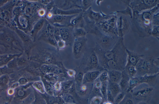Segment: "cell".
<instances>
[{
	"mask_svg": "<svg viewBox=\"0 0 159 104\" xmlns=\"http://www.w3.org/2000/svg\"><path fill=\"white\" fill-rule=\"evenodd\" d=\"M126 48L124 37H122L119 38L114 46L110 50H104L96 44L93 49L100 65L104 70L122 71L127 63Z\"/></svg>",
	"mask_w": 159,
	"mask_h": 104,
	"instance_id": "6da1fadb",
	"label": "cell"
},
{
	"mask_svg": "<svg viewBox=\"0 0 159 104\" xmlns=\"http://www.w3.org/2000/svg\"><path fill=\"white\" fill-rule=\"evenodd\" d=\"M159 9V4L152 8L141 13L133 12L131 29L142 38L151 36L152 17Z\"/></svg>",
	"mask_w": 159,
	"mask_h": 104,
	"instance_id": "7a4b0ae2",
	"label": "cell"
},
{
	"mask_svg": "<svg viewBox=\"0 0 159 104\" xmlns=\"http://www.w3.org/2000/svg\"><path fill=\"white\" fill-rule=\"evenodd\" d=\"M34 54L30 57V60L40 64H54L64 66L58 50L56 48L40 46L35 48Z\"/></svg>",
	"mask_w": 159,
	"mask_h": 104,
	"instance_id": "3957f363",
	"label": "cell"
},
{
	"mask_svg": "<svg viewBox=\"0 0 159 104\" xmlns=\"http://www.w3.org/2000/svg\"><path fill=\"white\" fill-rule=\"evenodd\" d=\"M136 76L152 75L159 73V58H155L150 55H144L135 66Z\"/></svg>",
	"mask_w": 159,
	"mask_h": 104,
	"instance_id": "277c9868",
	"label": "cell"
},
{
	"mask_svg": "<svg viewBox=\"0 0 159 104\" xmlns=\"http://www.w3.org/2000/svg\"><path fill=\"white\" fill-rule=\"evenodd\" d=\"M99 5L100 4H98L100 10L99 12L94 11L91 7L83 12V17L85 22L84 29L87 33H89L94 29L98 23L110 18L115 14V12H111L108 14H104L101 11Z\"/></svg>",
	"mask_w": 159,
	"mask_h": 104,
	"instance_id": "5b68a950",
	"label": "cell"
},
{
	"mask_svg": "<svg viewBox=\"0 0 159 104\" xmlns=\"http://www.w3.org/2000/svg\"><path fill=\"white\" fill-rule=\"evenodd\" d=\"M81 59L80 65L78 67L84 73L94 70H105L100 65L93 48H88Z\"/></svg>",
	"mask_w": 159,
	"mask_h": 104,
	"instance_id": "8992f818",
	"label": "cell"
},
{
	"mask_svg": "<svg viewBox=\"0 0 159 104\" xmlns=\"http://www.w3.org/2000/svg\"><path fill=\"white\" fill-rule=\"evenodd\" d=\"M90 33L95 36V44L105 50L111 49L119 38L117 36H110L102 33L97 26Z\"/></svg>",
	"mask_w": 159,
	"mask_h": 104,
	"instance_id": "52a82bcc",
	"label": "cell"
},
{
	"mask_svg": "<svg viewBox=\"0 0 159 104\" xmlns=\"http://www.w3.org/2000/svg\"><path fill=\"white\" fill-rule=\"evenodd\" d=\"M154 91V87L145 83H141L130 92L134 101L148 102L152 96Z\"/></svg>",
	"mask_w": 159,
	"mask_h": 104,
	"instance_id": "ba28073f",
	"label": "cell"
},
{
	"mask_svg": "<svg viewBox=\"0 0 159 104\" xmlns=\"http://www.w3.org/2000/svg\"><path fill=\"white\" fill-rule=\"evenodd\" d=\"M33 82L26 85L19 86L14 88V92L12 96L11 104H20L34 92L32 87Z\"/></svg>",
	"mask_w": 159,
	"mask_h": 104,
	"instance_id": "9c48e42d",
	"label": "cell"
},
{
	"mask_svg": "<svg viewBox=\"0 0 159 104\" xmlns=\"http://www.w3.org/2000/svg\"><path fill=\"white\" fill-rule=\"evenodd\" d=\"M116 13L110 18L98 23L96 26L102 33L110 36H117Z\"/></svg>",
	"mask_w": 159,
	"mask_h": 104,
	"instance_id": "30bf717a",
	"label": "cell"
},
{
	"mask_svg": "<svg viewBox=\"0 0 159 104\" xmlns=\"http://www.w3.org/2000/svg\"><path fill=\"white\" fill-rule=\"evenodd\" d=\"M159 4V0H130L128 6L133 12L141 13L151 9Z\"/></svg>",
	"mask_w": 159,
	"mask_h": 104,
	"instance_id": "8fae6325",
	"label": "cell"
},
{
	"mask_svg": "<svg viewBox=\"0 0 159 104\" xmlns=\"http://www.w3.org/2000/svg\"><path fill=\"white\" fill-rule=\"evenodd\" d=\"M77 15L71 16L53 15L48 12L46 15L45 19L49 23L54 26H72L70 24L71 20Z\"/></svg>",
	"mask_w": 159,
	"mask_h": 104,
	"instance_id": "7c38bea8",
	"label": "cell"
},
{
	"mask_svg": "<svg viewBox=\"0 0 159 104\" xmlns=\"http://www.w3.org/2000/svg\"><path fill=\"white\" fill-rule=\"evenodd\" d=\"M116 28L117 36L124 37L131 29V19L129 17L120 13H116Z\"/></svg>",
	"mask_w": 159,
	"mask_h": 104,
	"instance_id": "4fadbf2b",
	"label": "cell"
},
{
	"mask_svg": "<svg viewBox=\"0 0 159 104\" xmlns=\"http://www.w3.org/2000/svg\"><path fill=\"white\" fill-rule=\"evenodd\" d=\"M87 39L86 37L75 38L72 44V53L74 58L79 59L88 48Z\"/></svg>",
	"mask_w": 159,
	"mask_h": 104,
	"instance_id": "5bb4252c",
	"label": "cell"
},
{
	"mask_svg": "<svg viewBox=\"0 0 159 104\" xmlns=\"http://www.w3.org/2000/svg\"><path fill=\"white\" fill-rule=\"evenodd\" d=\"M61 39L66 45L73 44L75 38L73 34V27L71 26L58 27Z\"/></svg>",
	"mask_w": 159,
	"mask_h": 104,
	"instance_id": "9a60e30c",
	"label": "cell"
},
{
	"mask_svg": "<svg viewBox=\"0 0 159 104\" xmlns=\"http://www.w3.org/2000/svg\"><path fill=\"white\" fill-rule=\"evenodd\" d=\"M48 12H51L53 15L71 16L78 14L83 12V11L81 8H74L68 10H63L58 8L54 5L52 9Z\"/></svg>",
	"mask_w": 159,
	"mask_h": 104,
	"instance_id": "2e32d148",
	"label": "cell"
},
{
	"mask_svg": "<svg viewBox=\"0 0 159 104\" xmlns=\"http://www.w3.org/2000/svg\"><path fill=\"white\" fill-rule=\"evenodd\" d=\"M126 51L127 54L126 66L132 65L135 66L140 59L144 55L143 54L130 50L127 48Z\"/></svg>",
	"mask_w": 159,
	"mask_h": 104,
	"instance_id": "e0dca14e",
	"label": "cell"
},
{
	"mask_svg": "<svg viewBox=\"0 0 159 104\" xmlns=\"http://www.w3.org/2000/svg\"><path fill=\"white\" fill-rule=\"evenodd\" d=\"M159 73L152 75L146 74L139 76L140 84L145 83L154 87L156 85L158 79Z\"/></svg>",
	"mask_w": 159,
	"mask_h": 104,
	"instance_id": "ac0fdd59",
	"label": "cell"
},
{
	"mask_svg": "<svg viewBox=\"0 0 159 104\" xmlns=\"http://www.w3.org/2000/svg\"><path fill=\"white\" fill-rule=\"evenodd\" d=\"M16 32L17 35L25 43L27 53H29L30 51L34 47L33 42L31 37L23 31L19 29H16Z\"/></svg>",
	"mask_w": 159,
	"mask_h": 104,
	"instance_id": "d6986e66",
	"label": "cell"
},
{
	"mask_svg": "<svg viewBox=\"0 0 159 104\" xmlns=\"http://www.w3.org/2000/svg\"><path fill=\"white\" fill-rule=\"evenodd\" d=\"M93 83L82 84L79 86H75V93L82 96H90L92 89Z\"/></svg>",
	"mask_w": 159,
	"mask_h": 104,
	"instance_id": "ffe728a7",
	"label": "cell"
},
{
	"mask_svg": "<svg viewBox=\"0 0 159 104\" xmlns=\"http://www.w3.org/2000/svg\"><path fill=\"white\" fill-rule=\"evenodd\" d=\"M102 71L100 70H94L84 73L83 77L82 84L93 83L98 78Z\"/></svg>",
	"mask_w": 159,
	"mask_h": 104,
	"instance_id": "44dd1931",
	"label": "cell"
},
{
	"mask_svg": "<svg viewBox=\"0 0 159 104\" xmlns=\"http://www.w3.org/2000/svg\"><path fill=\"white\" fill-rule=\"evenodd\" d=\"M15 39L13 35L7 32H3L0 33V41L4 44L5 47H11L12 41Z\"/></svg>",
	"mask_w": 159,
	"mask_h": 104,
	"instance_id": "7402d4cb",
	"label": "cell"
},
{
	"mask_svg": "<svg viewBox=\"0 0 159 104\" xmlns=\"http://www.w3.org/2000/svg\"><path fill=\"white\" fill-rule=\"evenodd\" d=\"M44 17L39 19L34 24L30 33L31 35L34 40H35L38 33L43 27L46 21Z\"/></svg>",
	"mask_w": 159,
	"mask_h": 104,
	"instance_id": "603a6c76",
	"label": "cell"
},
{
	"mask_svg": "<svg viewBox=\"0 0 159 104\" xmlns=\"http://www.w3.org/2000/svg\"><path fill=\"white\" fill-rule=\"evenodd\" d=\"M42 95L45 99L47 104H65L64 101L59 95H50L46 93Z\"/></svg>",
	"mask_w": 159,
	"mask_h": 104,
	"instance_id": "cb8c5ba5",
	"label": "cell"
},
{
	"mask_svg": "<svg viewBox=\"0 0 159 104\" xmlns=\"http://www.w3.org/2000/svg\"><path fill=\"white\" fill-rule=\"evenodd\" d=\"M70 24L74 28H84L85 22L83 17V12L78 14L71 20Z\"/></svg>",
	"mask_w": 159,
	"mask_h": 104,
	"instance_id": "d4e9b609",
	"label": "cell"
},
{
	"mask_svg": "<svg viewBox=\"0 0 159 104\" xmlns=\"http://www.w3.org/2000/svg\"><path fill=\"white\" fill-rule=\"evenodd\" d=\"M121 72V77L119 84L121 91L126 92L128 88L130 78L124 70Z\"/></svg>",
	"mask_w": 159,
	"mask_h": 104,
	"instance_id": "484cf974",
	"label": "cell"
},
{
	"mask_svg": "<svg viewBox=\"0 0 159 104\" xmlns=\"http://www.w3.org/2000/svg\"><path fill=\"white\" fill-rule=\"evenodd\" d=\"M107 71L108 74V80L112 82L119 84L121 77V71L115 70Z\"/></svg>",
	"mask_w": 159,
	"mask_h": 104,
	"instance_id": "4316f807",
	"label": "cell"
},
{
	"mask_svg": "<svg viewBox=\"0 0 159 104\" xmlns=\"http://www.w3.org/2000/svg\"><path fill=\"white\" fill-rule=\"evenodd\" d=\"M74 84V79H69L61 82V90L60 95L63 93H68Z\"/></svg>",
	"mask_w": 159,
	"mask_h": 104,
	"instance_id": "83f0119b",
	"label": "cell"
},
{
	"mask_svg": "<svg viewBox=\"0 0 159 104\" xmlns=\"http://www.w3.org/2000/svg\"><path fill=\"white\" fill-rule=\"evenodd\" d=\"M22 53L16 54H3L0 55V67L6 65L12 59L19 57Z\"/></svg>",
	"mask_w": 159,
	"mask_h": 104,
	"instance_id": "f1b7e54d",
	"label": "cell"
},
{
	"mask_svg": "<svg viewBox=\"0 0 159 104\" xmlns=\"http://www.w3.org/2000/svg\"><path fill=\"white\" fill-rule=\"evenodd\" d=\"M107 89L110 91L114 98L121 91L119 84L112 82L109 80Z\"/></svg>",
	"mask_w": 159,
	"mask_h": 104,
	"instance_id": "f546056e",
	"label": "cell"
},
{
	"mask_svg": "<svg viewBox=\"0 0 159 104\" xmlns=\"http://www.w3.org/2000/svg\"><path fill=\"white\" fill-rule=\"evenodd\" d=\"M10 82L9 75L6 74L0 76V87L3 91L6 90L9 88Z\"/></svg>",
	"mask_w": 159,
	"mask_h": 104,
	"instance_id": "4dcf8cb0",
	"label": "cell"
},
{
	"mask_svg": "<svg viewBox=\"0 0 159 104\" xmlns=\"http://www.w3.org/2000/svg\"><path fill=\"white\" fill-rule=\"evenodd\" d=\"M33 90L34 98L30 104H47L42 94L34 88Z\"/></svg>",
	"mask_w": 159,
	"mask_h": 104,
	"instance_id": "1f68e13d",
	"label": "cell"
},
{
	"mask_svg": "<svg viewBox=\"0 0 159 104\" xmlns=\"http://www.w3.org/2000/svg\"><path fill=\"white\" fill-rule=\"evenodd\" d=\"M140 84L139 79V76H136L130 78L129 82L128 88L126 92H131Z\"/></svg>",
	"mask_w": 159,
	"mask_h": 104,
	"instance_id": "d6a6232c",
	"label": "cell"
},
{
	"mask_svg": "<svg viewBox=\"0 0 159 104\" xmlns=\"http://www.w3.org/2000/svg\"><path fill=\"white\" fill-rule=\"evenodd\" d=\"M40 77L41 80L43 84L46 93L49 95H54L53 85L43 77Z\"/></svg>",
	"mask_w": 159,
	"mask_h": 104,
	"instance_id": "836d02e7",
	"label": "cell"
},
{
	"mask_svg": "<svg viewBox=\"0 0 159 104\" xmlns=\"http://www.w3.org/2000/svg\"><path fill=\"white\" fill-rule=\"evenodd\" d=\"M32 86L34 89L41 94L46 93L43 84L41 80L34 82Z\"/></svg>",
	"mask_w": 159,
	"mask_h": 104,
	"instance_id": "e575fe53",
	"label": "cell"
},
{
	"mask_svg": "<svg viewBox=\"0 0 159 104\" xmlns=\"http://www.w3.org/2000/svg\"><path fill=\"white\" fill-rule=\"evenodd\" d=\"M28 58L23 56L22 54L17 58V63L19 68L21 67L23 69L26 67L30 63Z\"/></svg>",
	"mask_w": 159,
	"mask_h": 104,
	"instance_id": "d590c367",
	"label": "cell"
},
{
	"mask_svg": "<svg viewBox=\"0 0 159 104\" xmlns=\"http://www.w3.org/2000/svg\"><path fill=\"white\" fill-rule=\"evenodd\" d=\"M87 33L83 28H73V34L75 38L86 37Z\"/></svg>",
	"mask_w": 159,
	"mask_h": 104,
	"instance_id": "8d00e7d4",
	"label": "cell"
},
{
	"mask_svg": "<svg viewBox=\"0 0 159 104\" xmlns=\"http://www.w3.org/2000/svg\"><path fill=\"white\" fill-rule=\"evenodd\" d=\"M119 104H135L134 100L131 93L126 92L124 99Z\"/></svg>",
	"mask_w": 159,
	"mask_h": 104,
	"instance_id": "74e56055",
	"label": "cell"
},
{
	"mask_svg": "<svg viewBox=\"0 0 159 104\" xmlns=\"http://www.w3.org/2000/svg\"><path fill=\"white\" fill-rule=\"evenodd\" d=\"M124 70L130 78L136 75L137 70L135 66L132 65L126 66Z\"/></svg>",
	"mask_w": 159,
	"mask_h": 104,
	"instance_id": "f35d334b",
	"label": "cell"
},
{
	"mask_svg": "<svg viewBox=\"0 0 159 104\" xmlns=\"http://www.w3.org/2000/svg\"><path fill=\"white\" fill-rule=\"evenodd\" d=\"M108 81L101 82V85L100 89L101 94L105 101H107V90Z\"/></svg>",
	"mask_w": 159,
	"mask_h": 104,
	"instance_id": "ab89813d",
	"label": "cell"
},
{
	"mask_svg": "<svg viewBox=\"0 0 159 104\" xmlns=\"http://www.w3.org/2000/svg\"><path fill=\"white\" fill-rule=\"evenodd\" d=\"M105 102L101 95H97L92 97L90 104H103Z\"/></svg>",
	"mask_w": 159,
	"mask_h": 104,
	"instance_id": "60d3db41",
	"label": "cell"
},
{
	"mask_svg": "<svg viewBox=\"0 0 159 104\" xmlns=\"http://www.w3.org/2000/svg\"><path fill=\"white\" fill-rule=\"evenodd\" d=\"M116 12V13H120L129 17L130 19H131L133 17L132 11L131 8L129 6H126V8L124 10L117 11Z\"/></svg>",
	"mask_w": 159,
	"mask_h": 104,
	"instance_id": "b9f144b4",
	"label": "cell"
},
{
	"mask_svg": "<svg viewBox=\"0 0 159 104\" xmlns=\"http://www.w3.org/2000/svg\"><path fill=\"white\" fill-rule=\"evenodd\" d=\"M15 58L10 60L7 64V66L9 69L13 70H16L18 69L17 63V58Z\"/></svg>",
	"mask_w": 159,
	"mask_h": 104,
	"instance_id": "7bdbcfd3",
	"label": "cell"
},
{
	"mask_svg": "<svg viewBox=\"0 0 159 104\" xmlns=\"http://www.w3.org/2000/svg\"><path fill=\"white\" fill-rule=\"evenodd\" d=\"M94 1V0H82V9L83 10V12L91 7Z\"/></svg>",
	"mask_w": 159,
	"mask_h": 104,
	"instance_id": "ee69618b",
	"label": "cell"
},
{
	"mask_svg": "<svg viewBox=\"0 0 159 104\" xmlns=\"http://www.w3.org/2000/svg\"><path fill=\"white\" fill-rule=\"evenodd\" d=\"M125 92L121 91L114 98L113 104H119L124 99L126 94Z\"/></svg>",
	"mask_w": 159,
	"mask_h": 104,
	"instance_id": "f6af8a7d",
	"label": "cell"
},
{
	"mask_svg": "<svg viewBox=\"0 0 159 104\" xmlns=\"http://www.w3.org/2000/svg\"><path fill=\"white\" fill-rule=\"evenodd\" d=\"M151 36L159 40V26H152L151 32Z\"/></svg>",
	"mask_w": 159,
	"mask_h": 104,
	"instance_id": "bcb514c9",
	"label": "cell"
},
{
	"mask_svg": "<svg viewBox=\"0 0 159 104\" xmlns=\"http://www.w3.org/2000/svg\"><path fill=\"white\" fill-rule=\"evenodd\" d=\"M98 78L101 82L108 81V76L107 71L106 70L102 71L99 75Z\"/></svg>",
	"mask_w": 159,
	"mask_h": 104,
	"instance_id": "7dc6e473",
	"label": "cell"
},
{
	"mask_svg": "<svg viewBox=\"0 0 159 104\" xmlns=\"http://www.w3.org/2000/svg\"><path fill=\"white\" fill-rule=\"evenodd\" d=\"M34 8L33 6L30 5H26L24 9V12L25 15L29 17L31 16L33 13Z\"/></svg>",
	"mask_w": 159,
	"mask_h": 104,
	"instance_id": "c3c4849f",
	"label": "cell"
},
{
	"mask_svg": "<svg viewBox=\"0 0 159 104\" xmlns=\"http://www.w3.org/2000/svg\"><path fill=\"white\" fill-rule=\"evenodd\" d=\"M46 28L49 35L50 36L54 37L55 28L54 26L49 23L47 21Z\"/></svg>",
	"mask_w": 159,
	"mask_h": 104,
	"instance_id": "681fc988",
	"label": "cell"
},
{
	"mask_svg": "<svg viewBox=\"0 0 159 104\" xmlns=\"http://www.w3.org/2000/svg\"><path fill=\"white\" fill-rule=\"evenodd\" d=\"M152 26H159V13L158 12L155 13L153 15L152 20Z\"/></svg>",
	"mask_w": 159,
	"mask_h": 104,
	"instance_id": "f907efd6",
	"label": "cell"
},
{
	"mask_svg": "<svg viewBox=\"0 0 159 104\" xmlns=\"http://www.w3.org/2000/svg\"><path fill=\"white\" fill-rule=\"evenodd\" d=\"M57 42L58 50L62 49L66 46L65 42L62 39L59 40Z\"/></svg>",
	"mask_w": 159,
	"mask_h": 104,
	"instance_id": "816d5d0a",
	"label": "cell"
},
{
	"mask_svg": "<svg viewBox=\"0 0 159 104\" xmlns=\"http://www.w3.org/2000/svg\"><path fill=\"white\" fill-rule=\"evenodd\" d=\"M114 97L110 91L108 89L107 94V101L113 103Z\"/></svg>",
	"mask_w": 159,
	"mask_h": 104,
	"instance_id": "f5cc1de1",
	"label": "cell"
},
{
	"mask_svg": "<svg viewBox=\"0 0 159 104\" xmlns=\"http://www.w3.org/2000/svg\"><path fill=\"white\" fill-rule=\"evenodd\" d=\"M31 96H30L28 97L26 99H25L24 101L23 102H22L20 104H30L31 102L34 99H32L34 98L33 97H30ZM3 104H11L10 103H4Z\"/></svg>",
	"mask_w": 159,
	"mask_h": 104,
	"instance_id": "db71d44e",
	"label": "cell"
},
{
	"mask_svg": "<svg viewBox=\"0 0 159 104\" xmlns=\"http://www.w3.org/2000/svg\"><path fill=\"white\" fill-rule=\"evenodd\" d=\"M135 104H148V102H143V101H141V102H137Z\"/></svg>",
	"mask_w": 159,
	"mask_h": 104,
	"instance_id": "11a10c76",
	"label": "cell"
},
{
	"mask_svg": "<svg viewBox=\"0 0 159 104\" xmlns=\"http://www.w3.org/2000/svg\"><path fill=\"white\" fill-rule=\"evenodd\" d=\"M103 104H113V103L111 102L106 101L104 102Z\"/></svg>",
	"mask_w": 159,
	"mask_h": 104,
	"instance_id": "9f6ffc18",
	"label": "cell"
},
{
	"mask_svg": "<svg viewBox=\"0 0 159 104\" xmlns=\"http://www.w3.org/2000/svg\"><path fill=\"white\" fill-rule=\"evenodd\" d=\"M4 54L2 50L1 46H0V55L3 54Z\"/></svg>",
	"mask_w": 159,
	"mask_h": 104,
	"instance_id": "6f0895ef",
	"label": "cell"
},
{
	"mask_svg": "<svg viewBox=\"0 0 159 104\" xmlns=\"http://www.w3.org/2000/svg\"><path fill=\"white\" fill-rule=\"evenodd\" d=\"M3 91V90H2V89L0 87V94H1V93Z\"/></svg>",
	"mask_w": 159,
	"mask_h": 104,
	"instance_id": "680465c9",
	"label": "cell"
},
{
	"mask_svg": "<svg viewBox=\"0 0 159 104\" xmlns=\"http://www.w3.org/2000/svg\"><path fill=\"white\" fill-rule=\"evenodd\" d=\"M3 27L2 26H1V25H0V29H1Z\"/></svg>",
	"mask_w": 159,
	"mask_h": 104,
	"instance_id": "91938a15",
	"label": "cell"
},
{
	"mask_svg": "<svg viewBox=\"0 0 159 104\" xmlns=\"http://www.w3.org/2000/svg\"><path fill=\"white\" fill-rule=\"evenodd\" d=\"M2 97V96H0V97Z\"/></svg>",
	"mask_w": 159,
	"mask_h": 104,
	"instance_id": "94428289",
	"label": "cell"
}]
</instances>
